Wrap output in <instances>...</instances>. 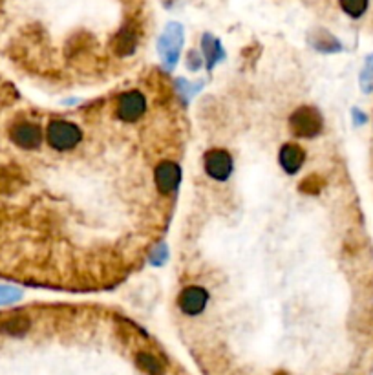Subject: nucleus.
Instances as JSON below:
<instances>
[{"mask_svg": "<svg viewBox=\"0 0 373 375\" xmlns=\"http://www.w3.org/2000/svg\"><path fill=\"white\" fill-rule=\"evenodd\" d=\"M30 326L31 323L28 317H21V315H17V317H11V319H8L6 323H2L0 330L4 333H8V335L21 337L30 330Z\"/></svg>", "mask_w": 373, "mask_h": 375, "instance_id": "4468645a", "label": "nucleus"}, {"mask_svg": "<svg viewBox=\"0 0 373 375\" xmlns=\"http://www.w3.org/2000/svg\"><path fill=\"white\" fill-rule=\"evenodd\" d=\"M204 169L214 181H227L233 174L235 162L226 149H211L204 156Z\"/></svg>", "mask_w": 373, "mask_h": 375, "instance_id": "20e7f679", "label": "nucleus"}, {"mask_svg": "<svg viewBox=\"0 0 373 375\" xmlns=\"http://www.w3.org/2000/svg\"><path fill=\"white\" fill-rule=\"evenodd\" d=\"M309 43L313 44V48L322 53H337L343 50V44L325 30L315 31V33L309 37Z\"/></svg>", "mask_w": 373, "mask_h": 375, "instance_id": "f8f14e48", "label": "nucleus"}, {"mask_svg": "<svg viewBox=\"0 0 373 375\" xmlns=\"http://www.w3.org/2000/svg\"><path fill=\"white\" fill-rule=\"evenodd\" d=\"M353 119H355V125H362V123H366V116L360 110H353Z\"/></svg>", "mask_w": 373, "mask_h": 375, "instance_id": "412c9836", "label": "nucleus"}, {"mask_svg": "<svg viewBox=\"0 0 373 375\" xmlns=\"http://www.w3.org/2000/svg\"><path fill=\"white\" fill-rule=\"evenodd\" d=\"M135 362H138V366L148 375L165 374V364H163L156 355L148 354V352H139V354L135 355Z\"/></svg>", "mask_w": 373, "mask_h": 375, "instance_id": "ddd939ff", "label": "nucleus"}, {"mask_svg": "<svg viewBox=\"0 0 373 375\" xmlns=\"http://www.w3.org/2000/svg\"><path fill=\"white\" fill-rule=\"evenodd\" d=\"M22 291L17 288H11V286H0V306L6 304H13V302L21 301Z\"/></svg>", "mask_w": 373, "mask_h": 375, "instance_id": "f3484780", "label": "nucleus"}, {"mask_svg": "<svg viewBox=\"0 0 373 375\" xmlns=\"http://www.w3.org/2000/svg\"><path fill=\"white\" fill-rule=\"evenodd\" d=\"M360 86L364 92H372L373 90V55L366 59V66L362 74H360Z\"/></svg>", "mask_w": 373, "mask_h": 375, "instance_id": "dca6fc26", "label": "nucleus"}, {"mask_svg": "<svg viewBox=\"0 0 373 375\" xmlns=\"http://www.w3.org/2000/svg\"><path fill=\"white\" fill-rule=\"evenodd\" d=\"M278 163L289 176L299 174L306 163V150L296 143H284L278 152Z\"/></svg>", "mask_w": 373, "mask_h": 375, "instance_id": "1a4fd4ad", "label": "nucleus"}, {"mask_svg": "<svg viewBox=\"0 0 373 375\" xmlns=\"http://www.w3.org/2000/svg\"><path fill=\"white\" fill-rule=\"evenodd\" d=\"M9 138L17 147L24 150H35L39 149L43 143V130L39 125L30 121L17 123L11 130H9Z\"/></svg>", "mask_w": 373, "mask_h": 375, "instance_id": "6e6552de", "label": "nucleus"}, {"mask_svg": "<svg viewBox=\"0 0 373 375\" xmlns=\"http://www.w3.org/2000/svg\"><path fill=\"white\" fill-rule=\"evenodd\" d=\"M339 4L347 17L360 18L368 11L369 0H339Z\"/></svg>", "mask_w": 373, "mask_h": 375, "instance_id": "2eb2a0df", "label": "nucleus"}, {"mask_svg": "<svg viewBox=\"0 0 373 375\" xmlns=\"http://www.w3.org/2000/svg\"><path fill=\"white\" fill-rule=\"evenodd\" d=\"M277 375H286V374H277Z\"/></svg>", "mask_w": 373, "mask_h": 375, "instance_id": "4be33fe9", "label": "nucleus"}, {"mask_svg": "<svg viewBox=\"0 0 373 375\" xmlns=\"http://www.w3.org/2000/svg\"><path fill=\"white\" fill-rule=\"evenodd\" d=\"M208 304V291L201 286H186L178 295V308L186 317H198Z\"/></svg>", "mask_w": 373, "mask_h": 375, "instance_id": "423d86ee", "label": "nucleus"}, {"mask_svg": "<svg viewBox=\"0 0 373 375\" xmlns=\"http://www.w3.org/2000/svg\"><path fill=\"white\" fill-rule=\"evenodd\" d=\"M154 181H156V187L161 194H172V192L178 191V187L182 185V169L176 162H165L157 163L156 172H154Z\"/></svg>", "mask_w": 373, "mask_h": 375, "instance_id": "0eeeda50", "label": "nucleus"}, {"mask_svg": "<svg viewBox=\"0 0 373 375\" xmlns=\"http://www.w3.org/2000/svg\"><path fill=\"white\" fill-rule=\"evenodd\" d=\"M150 260H152L154 264H163L167 260V245L161 244L157 245L156 249H154L152 257H150Z\"/></svg>", "mask_w": 373, "mask_h": 375, "instance_id": "aec40b11", "label": "nucleus"}, {"mask_svg": "<svg viewBox=\"0 0 373 375\" xmlns=\"http://www.w3.org/2000/svg\"><path fill=\"white\" fill-rule=\"evenodd\" d=\"M201 53H204L205 61H207V70L211 72L214 68V66L218 65V62L223 59V48H221L220 40L214 39L211 33H205L204 37H201Z\"/></svg>", "mask_w": 373, "mask_h": 375, "instance_id": "9b49d317", "label": "nucleus"}, {"mask_svg": "<svg viewBox=\"0 0 373 375\" xmlns=\"http://www.w3.org/2000/svg\"><path fill=\"white\" fill-rule=\"evenodd\" d=\"M321 185H322V179L318 178L317 174H313L300 184V191L306 192V194H317V192L321 191Z\"/></svg>", "mask_w": 373, "mask_h": 375, "instance_id": "a211bd4d", "label": "nucleus"}, {"mask_svg": "<svg viewBox=\"0 0 373 375\" xmlns=\"http://www.w3.org/2000/svg\"><path fill=\"white\" fill-rule=\"evenodd\" d=\"M183 46V28L178 22H170L165 31L161 33L157 40V52L161 53V59L167 65V68H174L179 59V52Z\"/></svg>", "mask_w": 373, "mask_h": 375, "instance_id": "7ed1b4c3", "label": "nucleus"}, {"mask_svg": "<svg viewBox=\"0 0 373 375\" xmlns=\"http://www.w3.org/2000/svg\"><path fill=\"white\" fill-rule=\"evenodd\" d=\"M186 66H189V70L198 72L201 68V55H198L196 50H191L189 55H186Z\"/></svg>", "mask_w": 373, "mask_h": 375, "instance_id": "6ab92c4d", "label": "nucleus"}, {"mask_svg": "<svg viewBox=\"0 0 373 375\" xmlns=\"http://www.w3.org/2000/svg\"><path fill=\"white\" fill-rule=\"evenodd\" d=\"M138 43H139L138 26L130 22V24L123 26L121 30L118 31V35L113 37L112 50L116 52V55L119 57L132 55V53L135 52V48H138Z\"/></svg>", "mask_w": 373, "mask_h": 375, "instance_id": "9d476101", "label": "nucleus"}, {"mask_svg": "<svg viewBox=\"0 0 373 375\" xmlns=\"http://www.w3.org/2000/svg\"><path fill=\"white\" fill-rule=\"evenodd\" d=\"M289 128L296 138L311 140V138H317L322 132L324 119H322V113L315 106H299L295 112L291 113Z\"/></svg>", "mask_w": 373, "mask_h": 375, "instance_id": "f03ea898", "label": "nucleus"}, {"mask_svg": "<svg viewBox=\"0 0 373 375\" xmlns=\"http://www.w3.org/2000/svg\"><path fill=\"white\" fill-rule=\"evenodd\" d=\"M147 110V99L139 90H128L118 97V105H116V113L121 121L134 123L138 121Z\"/></svg>", "mask_w": 373, "mask_h": 375, "instance_id": "39448f33", "label": "nucleus"}, {"mask_svg": "<svg viewBox=\"0 0 373 375\" xmlns=\"http://www.w3.org/2000/svg\"><path fill=\"white\" fill-rule=\"evenodd\" d=\"M46 138H48L52 149L59 150V152H68L81 143L83 130L75 123L66 121V119H55L46 128Z\"/></svg>", "mask_w": 373, "mask_h": 375, "instance_id": "f257e3e1", "label": "nucleus"}]
</instances>
